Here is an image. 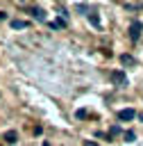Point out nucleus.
<instances>
[{"label":"nucleus","instance_id":"1","mask_svg":"<svg viewBox=\"0 0 143 146\" xmlns=\"http://www.w3.org/2000/svg\"><path fill=\"white\" fill-rule=\"evenodd\" d=\"M111 82L113 84H118V87H127V73L125 71H120V68H116V71H111Z\"/></svg>","mask_w":143,"mask_h":146},{"label":"nucleus","instance_id":"2","mask_svg":"<svg viewBox=\"0 0 143 146\" xmlns=\"http://www.w3.org/2000/svg\"><path fill=\"white\" fill-rule=\"evenodd\" d=\"M141 32H143V23H141V21H134V23L129 25V39H132V41H138Z\"/></svg>","mask_w":143,"mask_h":146},{"label":"nucleus","instance_id":"3","mask_svg":"<svg viewBox=\"0 0 143 146\" xmlns=\"http://www.w3.org/2000/svg\"><path fill=\"white\" fill-rule=\"evenodd\" d=\"M116 116H118V121H123V123H125V121H132V119L136 116V112H134L132 107H125V110H118V114H116Z\"/></svg>","mask_w":143,"mask_h":146},{"label":"nucleus","instance_id":"4","mask_svg":"<svg viewBox=\"0 0 143 146\" xmlns=\"http://www.w3.org/2000/svg\"><path fill=\"white\" fill-rule=\"evenodd\" d=\"M9 25H11V30H27V27H30V21H23V18H14Z\"/></svg>","mask_w":143,"mask_h":146},{"label":"nucleus","instance_id":"5","mask_svg":"<svg viewBox=\"0 0 143 146\" xmlns=\"http://www.w3.org/2000/svg\"><path fill=\"white\" fill-rule=\"evenodd\" d=\"M25 9H30V14H32L34 18H39V21H45V11H43L41 7H27V5H25Z\"/></svg>","mask_w":143,"mask_h":146},{"label":"nucleus","instance_id":"6","mask_svg":"<svg viewBox=\"0 0 143 146\" xmlns=\"http://www.w3.org/2000/svg\"><path fill=\"white\" fill-rule=\"evenodd\" d=\"M66 25H68V23H66V18H61V16L54 18V21H50V27H52V30H64Z\"/></svg>","mask_w":143,"mask_h":146},{"label":"nucleus","instance_id":"7","mask_svg":"<svg viewBox=\"0 0 143 146\" xmlns=\"http://www.w3.org/2000/svg\"><path fill=\"white\" fill-rule=\"evenodd\" d=\"M120 64H123V66H136V59L125 52V55H120Z\"/></svg>","mask_w":143,"mask_h":146},{"label":"nucleus","instance_id":"8","mask_svg":"<svg viewBox=\"0 0 143 146\" xmlns=\"http://www.w3.org/2000/svg\"><path fill=\"white\" fill-rule=\"evenodd\" d=\"M2 139H5L7 144H16V139H18V135H16V130H7Z\"/></svg>","mask_w":143,"mask_h":146},{"label":"nucleus","instance_id":"9","mask_svg":"<svg viewBox=\"0 0 143 146\" xmlns=\"http://www.w3.org/2000/svg\"><path fill=\"white\" fill-rule=\"evenodd\" d=\"M125 9H129V11H141V9H143V2H125Z\"/></svg>","mask_w":143,"mask_h":146},{"label":"nucleus","instance_id":"10","mask_svg":"<svg viewBox=\"0 0 143 146\" xmlns=\"http://www.w3.org/2000/svg\"><path fill=\"white\" fill-rule=\"evenodd\" d=\"M89 21H91V25H93V27H100V18H98V14H95V11H91V14H89Z\"/></svg>","mask_w":143,"mask_h":146},{"label":"nucleus","instance_id":"11","mask_svg":"<svg viewBox=\"0 0 143 146\" xmlns=\"http://www.w3.org/2000/svg\"><path fill=\"white\" fill-rule=\"evenodd\" d=\"M116 135H120V125H111L109 128V132H107V137L111 139V137H116Z\"/></svg>","mask_w":143,"mask_h":146},{"label":"nucleus","instance_id":"12","mask_svg":"<svg viewBox=\"0 0 143 146\" xmlns=\"http://www.w3.org/2000/svg\"><path fill=\"white\" fill-rule=\"evenodd\" d=\"M123 139H125V141H134V139H136V132H134V130H127V132H123Z\"/></svg>","mask_w":143,"mask_h":146},{"label":"nucleus","instance_id":"13","mask_svg":"<svg viewBox=\"0 0 143 146\" xmlns=\"http://www.w3.org/2000/svg\"><path fill=\"white\" fill-rule=\"evenodd\" d=\"M75 9H77L79 14H86V11H89V5H86V2H77V5H75Z\"/></svg>","mask_w":143,"mask_h":146},{"label":"nucleus","instance_id":"14","mask_svg":"<svg viewBox=\"0 0 143 146\" xmlns=\"http://www.w3.org/2000/svg\"><path fill=\"white\" fill-rule=\"evenodd\" d=\"M75 116H77V119H86V116H89V112L82 107V110H77V112H75Z\"/></svg>","mask_w":143,"mask_h":146},{"label":"nucleus","instance_id":"15","mask_svg":"<svg viewBox=\"0 0 143 146\" xmlns=\"http://www.w3.org/2000/svg\"><path fill=\"white\" fill-rule=\"evenodd\" d=\"M0 21H7V11H0Z\"/></svg>","mask_w":143,"mask_h":146},{"label":"nucleus","instance_id":"16","mask_svg":"<svg viewBox=\"0 0 143 146\" xmlns=\"http://www.w3.org/2000/svg\"><path fill=\"white\" fill-rule=\"evenodd\" d=\"M84 146H98L95 141H84Z\"/></svg>","mask_w":143,"mask_h":146},{"label":"nucleus","instance_id":"17","mask_svg":"<svg viewBox=\"0 0 143 146\" xmlns=\"http://www.w3.org/2000/svg\"><path fill=\"white\" fill-rule=\"evenodd\" d=\"M136 116H138V119H141V121H143V112H141V114H136Z\"/></svg>","mask_w":143,"mask_h":146},{"label":"nucleus","instance_id":"18","mask_svg":"<svg viewBox=\"0 0 143 146\" xmlns=\"http://www.w3.org/2000/svg\"><path fill=\"white\" fill-rule=\"evenodd\" d=\"M43 146H52V144H50V141H45V144H43Z\"/></svg>","mask_w":143,"mask_h":146}]
</instances>
